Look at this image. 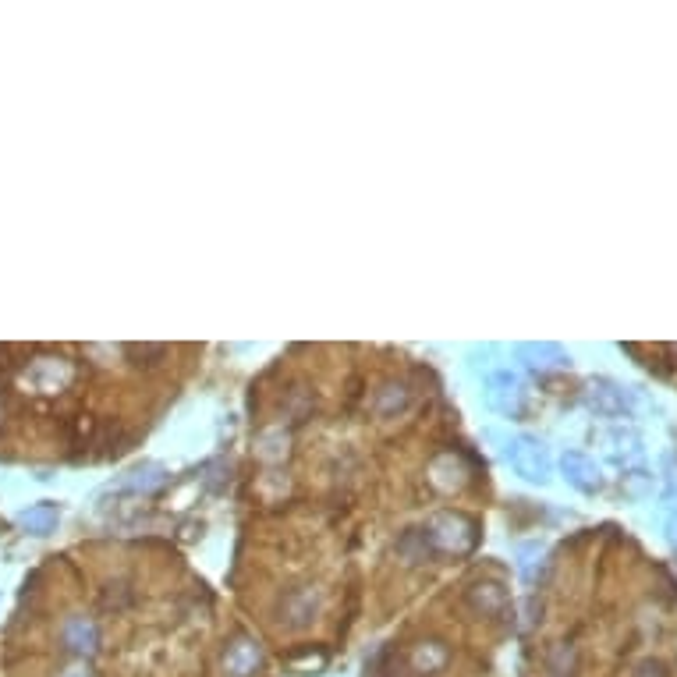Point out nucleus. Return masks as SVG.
Returning a JSON list of instances; mask_svg holds the SVG:
<instances>
[{"label": "nucleus", "instance_id": "1", "mask_svg": "<svg viewBox=\"0 0 677 677\" xmlns=\"http://www.w3.org/2000/svg\"><path fill=\"white\" fill-rule=\"evenodd\" d=\"M57 642H61V649L68 656H75V660H93L96 653H100V624H96V617L89 614H68L61 621V628H57Z\"/></svg>", "mask_w": 677, "mask_h": 677}, {"label": "nucleus", "instance_id": "2", "mask_svg": "<svg viewBox=\"0 0 677 677\" xmlns=\"http://www.w3.org/2000/svg\"><path fill=\"white\" fill-rule=\"evenodd\" d=\"M429 536H433L436 550H454V553H465L475 546V539H479V532H475V522H468L465 514H436V518H429Z\"/></svg>", "mask_w": 677, "mask_h": 677}, {"label": "nucleus", "instance_id": "3", "mask_svg": "<svg viewBox=\"0 0 677 677\" xmlns=\"http://www.w3.org/2000/svg\"><path fill=\"white\" fill-rule=\"evenodd\" d=\"M507 458H511L514 472L525 475L529 483H546V475H550V454H546V447L539 444L536 436H514L511 444H507Z\"/></svg>", "mask_w": 677, "mask_h": 677}, {"label": "nucleus", "instance_id": "4", "mask_svg": "<svg viewBox=\"0 0 677 677\" xmlns=\"http://www.w3.org/2000/svg\"><path fill=\"white\" fill-rule=\"evenodd\" d=\"M281 624L291 631L305 628V624L316 621V614H320V592L316 589H305V585H298V589H288L281 596Z\"/></svg>", "mask_w": 677, "mask_h": 677}, {"label": "nucleus", "instance_id": "5", "mask_svg": "<svg viewBox=\"0 0 677 677\" xmlns=\"http://www.w3.org/2000/svg\"><path fill=\"white\" fill-rule=\"evenodd\" d=\"M263 646L249 635H238L231 646L224 649V674L227 677H256L263 670Z\"/></svg>", "mask_w": 677, "mask_h": 677}, {"label": "nucleus", "instance_id": "6", "mask_svg": "<svg viewBox=\"0 0 677 677\" xmlns=\"http://www.w3.org/2000/svg\"><path fill=\"white\" fill-rule=\"evenodd\" d=\"M408 405H412V390H408V383L387 380L373 390V412L383 415V419H394V415H401Z\"/></svg>", "mask_w": 677, "mask_h": 677}, {"label": "nucleus", "instance_id": "7", "mask_svg": "<svg viewBox=\"0 0 677 677\" xmlns=\"http://www.w3.org/2000/svg\"><path fill=\"white\" fill-rule=\"evenodd\" d=\"M436 543H433V536H429V529L422 525V529H408L405 536L397 539V557L405 564H426V561H433L436 557Z\"/></svg>", "mask_w": 677, "mask_h": 677}, {"label": "nucleus", "instance_id": "8", "mask_svg": "<svg viewBox=\"0 0 677 677\" xmlns=\"http://www.w3.org/2000/svg\"><path fill=\"white\" fill-rule=\"evenodd\" d=\"M468 603H472V610H479V614L497 617L507 610V589L500 582H475L472 589H468Z\"/></svg>", "mask_w": 677, "mask_h": 677}, {"label": "nucleus", "instance_id": "9", "mask_svg": "<svg viewBox=\"0 0 677 677\" xmlns=\"http://www.w3.org/2000/svg\"><path fill=\"white\" fill-rule=\"evenodd\" d=\"M164 483H167V472L160 465H139V468H132L128 475H121L117 490H125V493H153V490H160Z\"/></svg>", "mask_w": 677, "mask_h": 677}, {"label": "nucleus", "instance_id": "10", "mask_svg": "<svg viewBox=\"0 0 677 677\" xmlns=\"http://www.w3.org/2000/svg\"><path fill=\"white\" fill-rule=\"evenodd\" d=\"M518 394H522V380L514 373H493L490 376V401L500 412H518Z\"/></svg>", "mask_w": 677, "mask_h": 677}, {"label": "nucleus", "instance_id": "11", "mask_svg": "<svg viewBox=\"0 0 677 677\" xmlns=\"http://www.w3.org/2000/svg\"><path fill=\"white\" fill-rule=\"evenodd\" d=\"M447 660H451V649L444 646V642H419V646L412 649V667L419 670V674H436V670H444Z\"/></svg>", "mask_w": 677, "mask_h": 677}, {"label": "nucleus", "instance_id": "12", "mask_svg": "<svg viewBox=\"0 0 677 677\" xmlns=\"http://www.w3.org/2000/svg\"><path fill=\"white\" fill-rule=\"evenodd\" d=\"M564 475H568V483L578 486V490H596L600 486V472H596V465H592L589 458H582V454H564L561 461Z\"/></svg>", "mask_w": 677, "mask_h": 677}, {"label": "nucleus", "instance_id": "13", "mask_svg": "<svg viewBox=\"0 0 677 677\" xmlns=\"http://www.w3.org/2000/svg\"><path fill=\"white\" fill-rule=\"evenodd\" d=\"M18 522H22L32 536H50V532L57 529V522H61V507L57 504H36V507H29V511L18 514Z\"/></svg>", "mask_w": 677, "mask_h": 677}, {"label": "nucleus", "instance_id": "14", "mask_svg": "<svg viewBox=\"0 0 677 677\" xmlns=\"http://www.w3.org/2000/svg\"><path fill=\"white\" fill-rule=\"evenodd\" d=\"M518 355H522L532 369L557 366V362H564V351L557 348V344H522V348H518Z\"/></svg>", "mask_w": 677, "mask_h": 677}, {"label": "nucleus", "instance_id": "15", "mask_svg": "<svg viewBox=\"0 0 677 677\" xmlns=\"http://www.w3.org/2000/svg\"><path fill=\"white\" fill-rule=\"evenodd\" d=\"M592 405L600 408V412H621V394H614V387H603L592 394Z\"/></svg>", "mask_w": 677, "mask_h": 677}, {"label": "nucleus", "instance_id": "16", "mask_svg": "<svg viewBox=\"0 0 677 677\" xmlns=\"http://www.w3.org/2000/svg\"><path fill=\"white\" fill-rule=\"evenodd\" d=\"M635 677H667V667H663L660 660H646V663H639Z\"/></svg>", "mask_w": 677, "mask_h": 677}, {"label": "nucleus", "instance_id": "17", "mask_svg": "<svg viewBox=\"0 0 677 677\" xmlns=\"http://www.w3.org/2000/svg\"><path fill=\"white\" fill-rule=\"evenodd\" d=\"M64 677H89V674H82V670H68Z\"/></svg>", "mask_w": 677, "mask_h": 677}]
</instances>
